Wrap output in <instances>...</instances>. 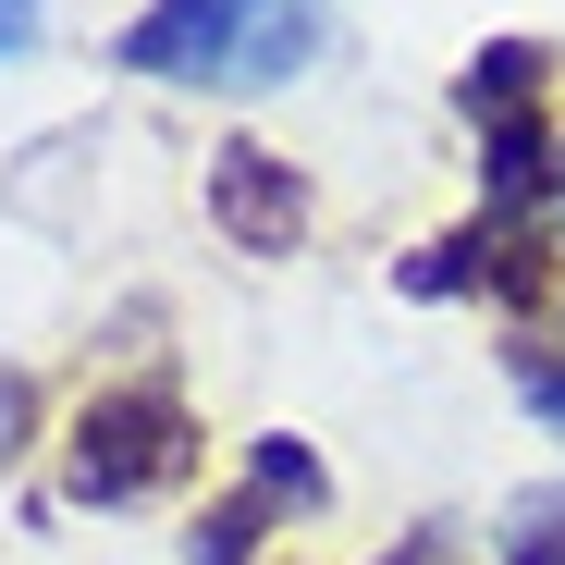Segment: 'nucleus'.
Returning a JSON list of instances; mask_svg holds the SVG:
<instances>
[{"instance_id": "0eeeda50", "label": "nucleus", "mask_w": 565, "mask_h": 565, "mask_svg": "<svg viewBox=\"0 0 565 565\" xmlns=\"http://www.w3.org/2000/svg\"><path fill=\"white\" fill-rule=\"evenodd\" d=\"M504 565H565V492H529L516 504V553Z\"/></svg>"}, {"instance_id": "39448f33", "label": "nucleus", "mask_w": 565, "mask_h": 565, "mask_svg": "<svg viewBox=\"0 0 565 565\" xmlns=\"http://www.w3.org/2000/svg\"><path fill=\"white\" fill-rule=\"evenodd\" d=\"M553 184H565L553 136H541L529 111H504V124H492V198H504V210H529V198H553Z\"/></svg>"}, {"instance_id": "f257e3e1", "label": "nucleus", "mask_w": 565, "mask_h": 565, "mask_svg": "<svg viewBox=\"0 0 565 565\" xmlns=\"http://www.w3.org/2000/svg\"><path fill=\"white\" fill-rule=\"evenodd\" d=\"M184 443H198V418H184L172 382H111V394H86V418H74L62 492L74 504H136V492H160L184 467Z\"/></svg>"}, {"instance_id": "ddd939ff", "label": "nucleus", "mask_w": 565, "mask_h": 565, "mask_svg": "<svg viewBox=\"0 0 565 565\" xmlns=\"http://www.w3.org/2000/svg\"><path fill=\"white\" fill-rule=\"evenodd\" d=\"M394 565H455V541H406V553H394Z\"/></svg>"}, {"instance_id": "f8f14e48", "label": "nucleus", "mask_w": 565, "mask_h": 565, "mask_svg": "<svg viewBox=\"0 0 565 565\" xmlns=\"http://www.w3.org/2000/svg\"><path fill=\"white\" fill-rule=\"evenodd\" d=\"M13 430H25V382H0V455H13Z\"/></svg>"}, {"instance_id": "20e7f679", "label": "nucleus", "mask_w": 565, "mask_h": 565, "mask_svg": "<svg viewBox=\"0 0 565 565\" xmlns=\"http://www.w3.org/2000/svg\"><path fill=\"white\" fill-rule=\"evenodd\" d=\"M320 50V0H246V38H234V86H270Z\"/></svg>"}, {"instance_id": "f03ea898", "label": "nucleus", "mask_w": 565, "mask_h": 565, "mask_svg": "<svg viewBox=\"0 0 565 565\" xmlns=\"http://www.w3.org/2000/svg\"><path fill=\"white\" fill-rule=\"evenodd\" d=\"M210 222H222V246H246V258H296L308 246V184L282 172L270 148H222L210 160Z\"/></svg>"}, {"instance_id": "423d86ee", "label": "nucleus", "mask_w": 565, "mask_h": 565, "mask_svg": "<svg viewBox=\"0 0 565 565\" xmlns=\"http://www.w3.org/2000/svg\"><path fill=\"white\" fill-rule=\"evenodd\" d=\"M529 86H541V50H529V38H492L480 62H467V86H455V99L504 124V111H529Z\"/></svg>"}, {"instance_id": "7ed1b4c3", "label": "nucleus", "mask_w": 565, "mask_h": 565, "mask_svg": "<svg viewBox=\"0 0 565 565\" xmlns=\"http://www.w3.org/2000/svg\"><path fill=\"white\" fill-rule=\"evenodd\" d=\"M234 38H246V0H148V25L124 38V62L210 86V74H234Z\"/></svg>"}, {"instance_id": "6e6552de", "label": "nucleus", "mask_w": 565, "mask_h": 565, "mask_svg": "<svg viewBox=\"0 0 565 565\" xmlns=\"http://www.w3.org/2000/svg\"><path fill=\"white\" fill-rule=\"evenodd\" d=\"M258 492H270V504H320V467H308V443H282V430H270V443H258Z\"/></svg>"}, {"instance_id": "1a4fd4ad", "label": "nucleus", "mask_w": 565, "mask_h": 565, "mask_svg": "<svg viewBox=\"0 0 565 565\" xmlns=\"http://www.w3.org/2000/svg\"><path fill=\"white\" fill-rule=\"evenodd\" d=\"M258 504H270V492H258ZM258 504H222V516L198 529V565H246V553H258Z\"/></svg>"}, {"instance_id": "9d476101", "label": "nucleus", "mask_w": 565, "mask_h": 565, "mask_svg": "<svg viewBox=\"0 0 565 565\" xmlns=\"http://www.w3.org/2000/svg\"><path fill=\"white\" fill-rule=\"evenodd\" d=\"M516 394H529V406L565 430V356H516Z\"/></svg>"}, {"instance_id": "9b49d317", "label": "nucleus", "mask_w": 565, "mask_h": 565, "mask_svg": "<svg viewBox=\"0 0 565 565\" xmlns=\"http://www.w3.org/2000/svg\"><path fill=\"white\" fill-rule=\"evenodd\" d=\"M25 38H38V0H0V62H13Z\"/></svg>"}]
</instances>
